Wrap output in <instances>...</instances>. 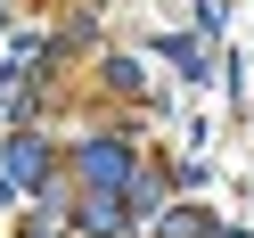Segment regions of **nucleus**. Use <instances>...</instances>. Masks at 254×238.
<instances>
[{"instance_id": "nucleus-1", "label": "nucleus", "mask_w": 254, "mask_h": 238, "mask_svg": "<svg viewBox=\"0 0 254 238\" xmlns=\"http://www.w3.org/2000/svg\"><path fill=\"white\" fill-rule=\"evenodd\" d=\"M82 172H90V181H123V148H107V140L82 148Z\"/></svg>"}]
</instances>
